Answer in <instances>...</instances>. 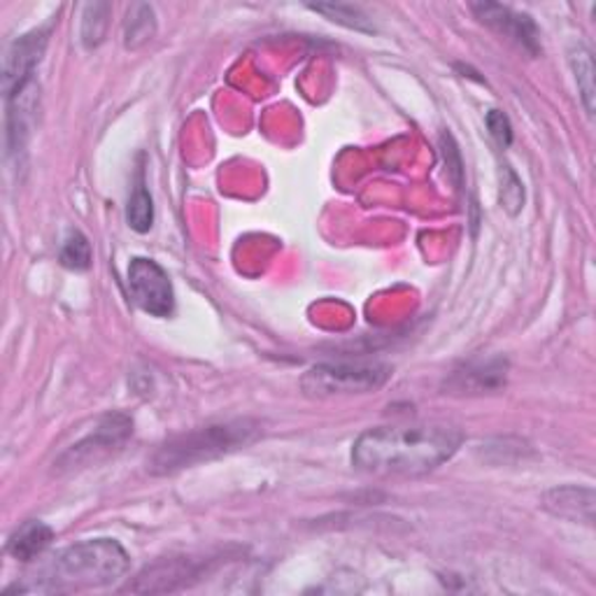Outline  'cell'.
<instances>
[{"instance_id":"obj_1","label":"cell","mask_w":596,"mask_h":596,"mask_svg":"<svg viewBox=\"0 0 596 596\" xmlns=\"http://www.w3.org/2000/svg\"><path fill=\"white\" fill-rule=\"evenodd\" d=\"M463 443L450 425H399L364 431L355 448V469L378 478H419L443 467Z\"/></svg>"},{"instance_id":"obj_2","label":"cell","mask_w":596,"mask_h":596,"mask_svg":"<svg viewBox=\"0 0 596 596\" xmlns=\"http://www.w3.org/2000/svg\"><path fill=\"white\" fill-rule=\"evenodd\" d=\"M259 433L261 429L257 422H252V419H233V422L194 429L161 446L159 452L151 459V471L166 475L172 471L189 469L194 463H201L250 446Z\"/></svg>"},{"instance_id":"obj_3","label":"cell","mask_w":596,"mask_h":596,"mask_svg":"<svg viewBox=\"0 0 596 596\" xmlns=\"http://www.w3.org/2000/svg\"><path fill=\"white\" fill-rule=\"evenodd\" d=\"M128 571L126 550L113 539L80 541L59 552L48 571L54 589L105 587L119 581Z\"/></svg>"},{"instance_id":"obj_4","label":"cell","mask_w":596,"mask_h":596,"mask_svg":"<svg viewBox=\"0 0 596 596\" xmlns=\"http://www.w3.org/2000/svg\"><path fill=\"white\" fill-rule=\"evenodd\" d=\"M391 378V368L380 362H336L317 364L303 375L301 389L311 399L357 396L378 391Z\"/></svg>"},{"instance_id":"obj_5","label":"cell","mask_w":596,"mask_h":596,"mask_svg":"<svg viewBox=\"0 0 596 596\" xmlns=\"http://www.w3.org/2000/svg\"><path fill=\"white\" fill-rule=\"evenodd\" d=\"M128 299L151 317H170L175 311V292L168 273L154 259H130L126 271Z\"/></svg>"},{"instance_id":"obj_6","label":"cell","mask_w":596,"mask_h":596,"mask_svg":"<svg viewBox=\"0 0 596 596\" xmlns=\"http://www.w3.org/2000/svg\"><path fill=\"white\" fill-rule=\"evenodd\" d=\"M130 433H134V422H130L126 415H103L92 433L82 436L75 446H71L59 457V467L75 469L80 463H90L92 459L96 461L101 454L113 452L117 446H122Z\"/></svg>"},{"instance_id":"obj_7","label":"cell","mask_w":596,"mask_h":596,"mask_svg":"<svg viewBox=\"0 0 596 596\" xmlns=\"http://www.w3.org/2000/svg\"><path fill=\"white\" fill-rule=\"evenodd\" d=\"M50 31L35 29L27 35L17 38L6 52L3 61V94L6 98L12 94L24 92L29 84L35 82V69L48 50Z\"/></svg>"},{"instance_id":"obj_8","label":"cell","mask_w":596,"mask_h":596,"mask_svg":"<svg viewBox=\"0 0 596 596\" xmlns=\"http://www.w3.org/2000/svg\"><path fill=\"white\" fill-rule=\"evenodd\" d=\"M471 10L484 27H490L494 33L511 40L513 45L524 50L529 56H539L541 31L532 17L499 3H473Z\"/></svg>"},{"instance_id":"obj_9","label":"cell","mask_w":596,"mask_h":596,"mask_svg":"<svg viewBox=\"0 0 596 596\" xmlns=\"http://www.w3.org/2000/svg\"><path fill=\"white\" fill-rule=\"evenodd\" d=\"M543 508L555 517L592 524L594 522V490L578 488V484H564V488L545 492Z\"/></svg>"},{"instance_id":"obj_10","label":"cell","mask_w":596,"mask_h":596,"mask_svg":"<svg viewBox=\"0 0 596 596\" xmlns=\"http://www.w3.org/2000/svg\"><path fill=\"white\" fill-rule=\"evenodd\" d=\"M505 359H490V362H471L461 370H454L450 387L461 394H482L494 391L505 383Z\"/></svg>"},{"instance_id":"obj_11","label":"cell","mask_w":596,"mask_h":596,"mask_svg":"<svg viewBox=\"0 0 596 596\" xmlns=\"http://www.w3.org/2000/svg\"><path fill=\"white\" fill-rule=\"evenodd\" d=\"M52 541H54V532H52L50 524L40 522V520H29L10 536L8 552L19 562H31V560L40 557L42 552L50 547Z\"/></svg>"},{"instance_id":"obj_12","label":"cell","mask_w":596,"mask_h":596,"mask_svg":"<svg viewBox=\"0 0 596 596\" xmlns=\"http://www.w3.org/2000/svg\"><path fill=\"white\" fill-rule=\"evenodd\" d=\"M157 33V14L151 6L138 3L128 10L124 21V45L128 50H138Z\"/></svg>"},{"instance_id":"obj_13","label":"cell","mask_w":596,"mask_h":596,"mask_svg":"<svg viewBox=\"0 0 596 596\" xmlns=\"http://www.w3.org/2000/svg\"><path fill=\"white\" fill-rule=\"evenodd\" d=\"M568 63H571V71L573 75H576V82H578V92H581V98H583V105H585V113L587 117H594V59H592V52L583 45H576L571 52H568Z\"/></svg>"},{"instance_id":"obj_14","label":"cell","mask_w":596,"mask_h":596,"mask_svg":"<svg viewBox=\"0 0 596 596\" xmlns=\"http://www.w3.org/2000/svg\"><path fill=\"white\" fill-rule=\"evenodd\" d=\"M307 8L326 17L328 21H334V24H338V27L359 31V33H375L370 17L362 8L345 6V3H315V6H307Z\"/></svg>"},{"instance_id":"obj_15","label":"cell","mask_w":596,"mask_h":596,"mask_svg":"<svg viewBox=\"0 0 596 596\" xmlns=\"http://www.w3.org/2000/svg\"><path fill=\"white\" fill-rule=\"evenodd\" d=\"M92 242L82 231H69V236L63 238V245L59 250V261L65 269L71 271H90L92 266Z\"/></svg>"},{"instance_id":"obj_16","label":"cell","mask_w":596,"mask_h":596,"mask_svg":"<svg viewBox=\"0 0 596 596\" xmlns=\"http://www.w3.org/2000/svg\"><path fill=\"white\" fill-rule=\"evenodd\" d=\"M109 12L113 6L109 3H90L82 14V42L86 50L98 48L105 40L107 27H109Z\"/></svg>"},{"instance_id":"obj_17","label":"cell","mask_w":596,"mask_h":596,"mask_svg":"<svg viewBox=\"0 0 596 596\" xmlns=\"http://www.w3.org/2000/svg\"><path fill=\"white\" fill-rule=\"evenodd\" d=\"M126 219H128V227L138 233H147L151 229L154 203H151V196L143 182V175H138L134 194H130V198H128Z\"/></svg>"},{"instance_id":"obj_18","label":"cell","mask_w":596,"mask_h":596,"mask_svg":"<svg viewBox=\"0 0 596 596\" xmlns=\"http://www.w3.org/2000/svg\"><path fill=\"white\" fill-rule=\"evenodd\" d=\"M501 206L508 215H517L524 206V189L511 166H501Z\"/></svg>"},{"instance_id":"obj_19","label":"cell","mask_w":596,"mask_h":596,"mask_svg":"<svg viewBox=\"0 0 596 596\" xmlns=\"http://www.w3.org/2000/svg\"><path fill=\"white\" fill-rule=\"evenodd\" d=\"M484 124H488L492 138L496 140L499 147H511L513 143V124L511 119H508L505 113H501V109H490L488 113V119H484Z\"/></svg>"}]
</instances>
